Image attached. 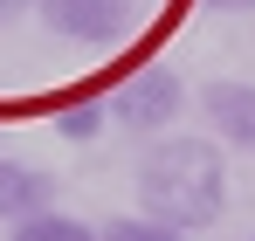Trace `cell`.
I'll list each match as a JSON object with an SVG mask.
<instances>
[{"label":"cell","instance_id":"1","mask_svg":"<svg viewBox=\"0 0 255 241\" xmlns=\"http://www.w3.org/2000/svg\"><path fill=\"white\" fill-rule=\"evenodd\" d=\"M138 200L152 221H166L179 235H200L221 221L228 207V165H221V145L207 138H166L138 159Z\"/></svg>","mask_w":255,"mask_h":241},{"label":"cell","instance_id":"8","mask_svg":"<svg viewBox=\"0 0 255 241\" xmlns=\"http://www.w3.org/2000/svg\"><path fill=\"white\" fill-rule=\"evenodd\" d=\"M97 241H193V235H179V228L152 221V214H118V221H111Z\"/></svg>","mask_w":255,"mask_h":241},{"label":"cell","instance_id":"5","mask_svg":"<svg viewBox=\"0 0 255 241\" xmlns=\"http://www.w3.org/2000/svg\"><path fill=\"white\" fill-rule=\"evenodd\" d=\"M42 207H55V179L35 172V165H21V159H0V221L14 228V221H28Z\"/></svg>","mask_w":255,"mask_h":241},{"label":"cell","instance_id":"9","mask_svg":"<svg viewBox=\"0 0 255 241\" xmlns=\"http://www.w3.org/2000/svg\"><path fill=\"white\" fill-rule=\"evenodd\" d=\"M21 7H28V0H0V28H7V21H14Z\"/></svg>","mask_w":255,"mask_h":241},{"label":"cell","instance_id":"4","mask_svg":"<svg viewBox=\"0 0 255 241\" xmlns=\"http://www.w3.org/2000/svg\"><path fill=\"white\" fill-rule=\"evenodd\" d=\"M200 104H207V118H214V131H221V145L255 152V83H214Z\"/></svg>","mask_w":255,"mask_h":241},{"label":"cell","instance_id":"3","mask_svg":"<svg viewBox=\"0 0 255 241\" xmlns=\"http://www.w3.org/2000/svg\"><path fill=\"white\" fill-rule=\"evenodd\" d=\"M35 7L55 35L83 41V48H111L131 28V0H35Z\"/></svg>","mask_w":255,"mask_h":241},{"label":"cell","instance_id":"7","mask_svg":"<svg viewBox=\"0 0 255 241\" xmlns=\"http://www.w3.org/2000/svg\"><path fill=\"white\" fill-rule=\"evenodd\" d=\"M104 124H111V104H69V111H55V131L69 138V145H90V138H104Z\"/></svg>","mask_w":255,"mask_h":241},{"label":"cell","instance_id":"6","mask_svg":"<svg viewBox=\"0 0 255 241\" xmlns=\"http://www.w3.org/2000/svg\"><path fill=\"white\" fill-rule=\"evenodd\" d=\"M14 241H97V228H83L76 214L42 207V214H28V221H14Z\"/></svg>","mask_w":255,"mask_h":241},{"label":"cell","instance_id":"2","mask_svg":"<svg viewBox=\"0 0 255 241\" xmlns=\"http://www.w3.org/2000/svg\"><path fill=\"white\" fill-rule=\"evenodd\" d=\"M104 104H111V118L125 124V131L152 138V131H166V124L186 111V90H179V76H172L166 62H145V69H131Z\"/></svg>","mask_w":255,"mask_h":241},{"label":"cell","instance_id":"10","mask_svg":"<svg viewBox=\"0 0 255 241\" xmlns=\"http://www.w3.org/2000/svg\"><path fill=\"white\" fill-rule=\"evenodd\" d=\"M214 7H228V14H255V0H214Z\"/></svg>","mask_w":255,"mask_h":241}]
</instances>
